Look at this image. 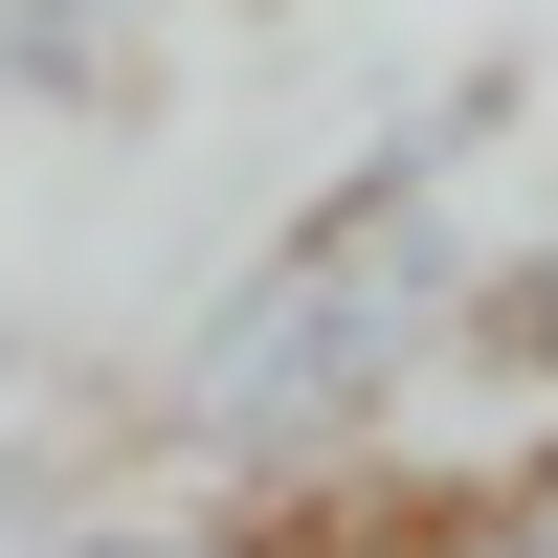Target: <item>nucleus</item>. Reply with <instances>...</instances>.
I'll list each match as a JSON object with an SVG mask.
<instances>
[{
  "instance_id": "f257e3e1",
  "label": "nucleus",
  "mask_w": 558,
  "mask_h": 558,
  "mask_svg": "<svg viewBox=\"0 0 558 558\" xmlns=\"http://www.w3.org/2000/svg\"><path fill=\"white\" fill-rule=\"evenodd\" d=\"M470 157H514V68H447L425 112H380L357 157H313L223 246V291L179 313L157 402H134V470H179V492H313L336 514L470 380V268H492Z\"/></svg>"
},
{
  "instance_id": "f03ea898",
  "label": "nucleus",
  "mask_w": 558,
  "mask_h": 558,
  "mask_svg": "<svg viewBox=\"0 0 558 558\" xmlns=\"http://www.w3.org/2000/svg\"><path fill=\"white\" fill-rule=\"evenodd\" d=\"M23 558H336L313 492H179V470H112V492H45Z\"/></svg>"
},
{
  "instance_id": "7ed1b4c3",
  "label": "nucleus",
  "mask_w": 558,
  "mask_h": 558,
  "mask_svg": "<svg viewBox=\"0 0 558 558\" xmlns=\"http://www.w3.org/2000/svg\"><path fill=\"white\" fill-rule=\"evenodd\" d=\"M223 0H0V112H134Z\"/></svg>"
},
{
  "instance_id": "20e7f679",
  "label": "nucleus",
  "mask_w": 558,
  "mask_h": 558,
  "mask_svg": "<svg viewBox=\"0 0 558 558\" xmlns=\"http://www.w3.org/2000/svg\"><path fill=\"white\" fill-rule=\"evenodd\" d=\"M23 514H45V336L0 313V558H23Z\"/></svg>"
},
{
  "instance_id": "39448f33",
  "label": "nucleus",
  "mask_w": 558,
  "mask_h": 558,
  "mask_svg": "<svg viewBox=\"0 0 558 558\" xmlns=\"http://www.w3.org/2000/svg\"><path fill=\"white\" fill-rule=\"evenodd\" d=\"M380 558H536V536H514V514L470 492V514H425V536H380Z\"/></svg>"
},
{
  "instance_id": "423d86ee",
  "label": "nucleus",
  "mask_w": 558,
  "mask_h": 558,
  "mask_svg": "<svg viewBox=\"0 0 558 558\" xmlns=\"http://www.w3.org/2000/svg\"><path fill=\"white\" fill-rule=\"evenodd\" d=\"M492 514H514V536L558 558V447H514V470H492Z\"/></svg>"
}]
</instances>
